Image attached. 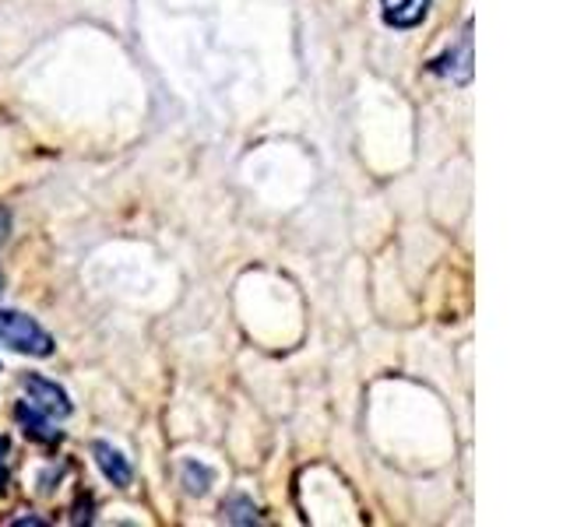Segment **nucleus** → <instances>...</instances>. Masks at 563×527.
Listing matches in <instances>:
<instances>
[{
    "mask_svg": "<svg viewBox=\"0 0 563 527\" xmlns=\"http://www.w3.org/2000/svg\"><path fill=\"white\" fill-rule=\"evenodd\" d=\"M92 457H96V464L102 471V479L106 482H113L117 489H128L131 479H134V471L128 464V457H123L113 444H106V439H99V444H92Z\"/></svg>",
    "mask_w": 563,
    "mask_h": 527,
    "instance_id": "nucleus-5",
    "label": "nucleus"
},
{
    "mask_svg": "<svg viewBox=\"0 0 563 527\" xmlns=\"http://www.w3.org/2000/svg\"><path fill=\"white\" fill-rule=\"evenodd\" d=\"M22 386H25V394H29V404H35V408L46 412L49 418H67L70 408H75L64 386H60V383H53V380H46V377H40V373H29V377L22 380Z\"/></svg>",
    "mask_w": 563,
    "mask_h": 527,
    "instance_id": "nucleus-2",
    "label": "nucleus"
},
{
    "mask_svg": "<svg viewBox=\"0 0 563 527\" xmlns=\"http://www.w3.org/2000/svg\"><path fill=\"white\" fill-rule=\"evenodd\" d=\"M433 0H380V14L391 29H416L427 22Z\"/></svg>",
    "mask_w": 563,
    "mask_h": 527,
    "instance_id": "nucleus-6",
    "label": "nucleus"
},
{
    "mask_svg": "<svg viewBox=\"0 0 563 527\" xmlns=\"http://www.w3.org/2000/svg\"><path fill=\"white\" fill-rule=\"evenodd\" d=\"M8 485H11V444L0 436V496L8 492Z\"/></svg>",
    "mask_w": 563,
    "mask_h": 527,
    "instance_id": "nucleus-9",
    "label": "nucleus"
},
{
    "mask_svg": "<svg viewBox=\"0 0 563 527\" xmlns=\"http://www.w3.org/2000/svg\"><path fill=\"white\" fill-rule=\"evenodd\" d=\"M211 479H216V474H211L205 464H198V461L184 464V485H187L190 496H205V492L211 489Z\"/></svg>",
    "mask_w": 563,
    "mask_h": 527,
    "instance_id": "nucleus-7",
    "label": "nucleus"
},
{
    "mask_svg": "<svg viewBox=\"0 0 563 527\" xmlns=\"http://www.w3.org/2000/svg\"><path fill=\"white\" fill-rule=\"evenodd\" d=\"M433 70L440 78H448L451 85H468L472 81V22H465L462 40L448 46L444 57L433 60Z\"/></svg>",
    "mask_w": 563,
    "mask_h": 527,
    "instance_id": "nucleus-3",
    "label": "nucleus"
},
{
    "mask_svg": "<svg viewBox=\"0 0 563 527\" xmlns=\"http://www.w3.org/2000/svg\"><path fill=\"white\" fill-rule=\"evenodd\" d=\"M222 514H225L229 524H257V520H261V517H257V506H254L251 500H243V496L225 500Z\"/></svg>",
    "mask_w": 563,
    "mask_h": 527,
    "instance_id": "nucleus-8",
    "label": "nucleus"
},
{
    "mask_svg": "<svg viewBox=\"0 0 563 527\" xmlns=\"http://www.w3.org/2000/svg\"><path fill=\"white\" fill-rule=\"evenodd\" d=\"M0 341L32 359H46L53 356V348H57L53 334L40 321H32V316L18 310H0Z\"/></svg>",
    "mask_w": 563,
    "mask_h": 527,
    "instance_id": "nucleus-1",
    "label": "nucleus"
},
{
    "mask_svg": "<svg viewBox=\"0 0 563 527\" xmlns=\"http://www.w3.org/2000/svg\"><path fill=\"white\" fill-rule=\"evenodd\" d=\"M0 292H4V274H0Z\"/></svg>",
    "mask_w": 563,
    "mask_h": 527,
    "instance_id": "nucleus-10",
    "label": "nucleus"
},
{
    "mask_svg": "<svg viewBox=\"0 0 563 527\" xmlns=\"http://www.w3.org/2000/svg\"><path fill=\"white\" fill-rule=\"evenodd\" d=\"M14 422L22 426V433L32 439V444H60V429H57V418H49L46 412H40L35 404L29 401H18V408H14Z\"/></svg>",
    "mask_w": 563,
    "mask_h": 527,
    "instance_id": "nucleus-4",
    "label": "nucleus"
}]
</instances>
